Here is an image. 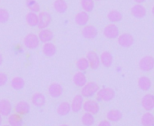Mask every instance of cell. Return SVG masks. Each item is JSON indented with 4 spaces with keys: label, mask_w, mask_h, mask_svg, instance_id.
<instances>
[{
    "label": "cell",
    "mask_w": 154,
    "mask_h": 126,
    "mask_svg": "<svg viewBox=\"0 0 154 126\" xmlns=\"http://www.w3.org/2000/svg\"><path fill=\"white\" fill-rule=\"evenodd\" d=\"M38 37H39L40 42H42V43H44V44L49 43V42H51V41L53 40V38H54V33H53L50 29H48V28L43 29V30H41V31L39 32Z\"/></svg>",
    "instance_id": "7402d4cb"
},
{
    "label": "cell",
    "mask_w": 154,
    "mask_h": 126,
    "mask_svg": "<svg viewBox=\"0 0 154 126\" xmlns=\"http://www.w3.org/2000/svg\"><path fill=\"white\" fill-rule=\"evenodd\" d=\"M39 43H40V40H39L38 35H36L35 34H33V33L26 35L24 38L25 46L31 50L36 49L39 46Z\"/></svg>",
    "instance_id": "277c9868"
},
{
    "label": "cell",
    "mask_w": 154,
    "mask_h": 126,
    "mask_svg": "<svg viewBox=\"0 0 154 126\" xmlns=\"http://www.w3.org/2000/svg\"><path fill=\"white\" fill-rule=\"evenodd\" d=\"M9 12L5 8H0V24H6L9 20Z\"/></svg>",
    "instance_id": "d590c367"
},
{
    "label": "cell",
    "mask_w": 154,
    "mask_h": 126,
    "mask_svg": "<svg viewBox=\"0 0 154 126\" xmlns=\"http://www.w3.org/2000/svg\"><path fill=\"white\" fill-rule=\"evenodd\" d=\"M151 12H152V14H153V16H154V6H153V8H152V10H151Z\"/></svg>",
    "instance_id": "b9f144b4"
},
{
    "label": "cell",
    "mask_w": 154,
    "mask_h": 126,
    "mask_svg": "<svg viewBox=\"0 0 154 126\" xmlns=\"http://www.w3.org/2000/svg\"><path fill=\"white\" fill-rule=\"evenodd\" d=\"M12 112V104L7 99L0 100V114L2 116H9Z\"/></svg>",
    "instance_id": "9a60e30c"
},
{
    "label": "cell",
    "mask_w": 154,
    "mask_h": 126,
    "mask_svg": "<svg viewBox=\"0 0 154 126\" xmlns=\"http://www.w3.org/2000/svg\"><path fill=\"white\" fill-rule=\"evenodd\" d=\"M82 35L85 38V39H94L97 35H98V29L92 25H87L85 26L83 30H82Z\"/></svg>",
    "instance_id": "7c38bea8"
},
{
    "label": "cell",
    "mask_w": 154,
    "mask_h": 126,
    "mask_svg": "<svg viewBox=\"0 0 154 126\" xmlns=\"http://www.w3.org/2000/svg\"><path fill=\"white\" fill-rule=\"evenodd\" d=\"M46 103L45 96L42 93H35L32 96V103L36 107H43Z\"/></svg>",
    "instance_id": "cb8c5ba5"
},
{
    "label": "cell",
    "mask_w": 154,
    "mask_h": 126,
    "mask_svg": "<svg viewBox=\"0 0 154 126\" xmlns=\"http://www.w3.org/2000/svg\"><path fill=\"white\" fill-rule=\"evenodd\" d=\"M81 6L84 11L90 13L94 10V0H81Z\"/></svg>",
    "instance_id": "e575fe53"
},
{
    "label": "cell",
    "mask_w": 154,
    "mask_h": 126,
    "mask_svg": "<svg viewBox=\"0 0 154 126\" xmlns=\"http://www.w3.org/2000/svg\"><path fill=\"white\" fill-rule=\"evenodd\" d=\"M76 67L78 69L80 72H85L86 71L89 67H90V65H89V61L86 57H81L77 60L76 62Z\"/></svg>",
    "instance_id": "4dcf8cb0"
},
{
    "label": "cell",
    "mask_w": 154,
    "mask_h": 126,
    "mask_svg": "<svg viewBox=\"0 0 154 126\" xmlns=\"http://www.w3.org/2000/svg\"><path fill=\"white\" fill-rule=\"evenodd\" d=\"M139 68L142 72H149L154 69V57L150 55L143 56L139 62Z\"/></svg>",
    "instance_id": "3957f363"
},
{
    "label": "cell",
    "mask_w": 154,
    "mask_h": 126,
    "mask_svg": "<svg viewBox=\"0 0 154 126\" xmlns=\"http://www.w3.org/2000/svg\"><path fill=\"white\" fill-rule=\"evenodd\" d=\"M84 96L80 94H76L71 103V108H72V112L77 113L79 112L83 107H84V103H85V100H84Z\"/></svg>",
    "instance_id": "8fae6325"
},
{
    "label": "cell",
    "mask_w": 154,
    "mask_h": 126,
    "mask_svg": "<svg viewBox=\"0 0 154 126\" xmlns=\"http://www.w3.org/2000/svg\"><path fill=\"white\" fill-rule=\"evenodd\" d=\"M100 59H101V64L104 67H111L112 66L113 56L111 52H109V51L103 52L100 55Z\"/></svg>",
    "instance_id": "e0dca14e"
},
{
    "label": "cell",
    "mask_w": 154,
    "mask_h": 126,
    "mask_svg": "<svg viewBox=\"0 0 154 126\" xmlns=\"http://www.w3.org/2000/svg\"><path fill=\"white\" fill-rule=\"evenodd\" d=\"M26 5L30 12L38 13L40 12V5L36 0H26Z\"/></svg>",
    "instance_id": "836d02e7"
},
{
    "label": "cell",
    "mask_w": 154,
    "mask_h": 126,
    "mask_svg": "<svg viewBox=\"0 0 154 126\" xmlns=\"http://www.w3.org/2000/svg\"><path fill=\"white\" fill-rule=\"evenodd\" d=\"M60 126H69L68 124H61Z\"/></svg>",
    "instance_id": "7bdbcfd3"
},
{
    "label": "cell",
    "mask_w": 154,
    "mask_h": 126,
    "mask_svg": "<svg viewBox=\"0 0 154 126\" xmlns=\"http://www.w3.org/2000/svg\"><path fill=\"white\" fill-rule=\"evenodd\" d=\"M38 17H39V21H38V28L43 30V29H46L51 22H52V17L48 12L45 11H42L38 14Z\"/></svg>",
    "instance_id": "52a82bcc"
},
{
    "label": "cell",
    "mask_w": 154,
    "mask_h": 126,
    "mask_svg": "<svg viewBox=\"0 0 154 126\" xmlns=\"http://www.w3.org/2000/svg\"><path fill=\"white\" fill-rule=\"evenodd\" d=\"M15 110L19 115H26L30 112V104L26 101H20L16 104Z\"/></svg>",
    "instance_id": "ac0fdd59"
},
{
    "label": "cell",
    "mask_w": 154,
    "mask_h": 126,
    "mask_svg": "<svg viewBox=\"0 0 154 126\" xmlns=\"http://www.w3.org/2000/svg\"><path fill=\"white\" fill-rule=\"evenodd\" d=\"M8 75L5 73H0V87L4 86L8 83Z\"/></svg>",
    "instance_id": "8d00e7d4"
},
{
    "label": "cell",
    "mask_w": 154,
    "mask_h": 126,
    "mask_svg": "<svg viewBox=\"0 0 154 126\" xmlns=\"http://www.w3.org/2000/svg\"><path fill=\"white\" fill-rule=\"evenodd\" d=\"M54 8L59 14H63L68 8V5L65 0H55L54 3Z\"/></svg>",
    "instance_id": "83f0119b"
},
{
    "label": "cell",
    "mask_w": 154,
    "mask_h": 126,
    "mask_svg": "<svg viewBox=\"0 0 154 126\" xmlns=\"http://www.w3.org/2000/svg\"><path fill=\"white\" fill-rule=\"evenodd\" d=\"M72 82L73 85L77 87H81L83 88L88 82H87V78L85 75L84 72H77L74 74L73 77H72Z\"/></svg>",
    "instance_id": "5bb4252c"
},
{
    "label": "cell",
    "mask_w": 154,
    "mask_h": 126,
    "mask_svg": "<svg viewBox=\"0 0 154 126\" xmlns=\"http://www.w3.org/2000/svg\"><path fill=\"white\" fill-rule=\"evenodd\" d=\"M107 17L109 19L110 22H112V24L114 23H118L120 21H122V14L118 11V10H111L108 15H107Z\"/></svg>",
    "instance_id": "1f68e13d"
},
{
    "label": "cell",
    "mask_w": 154,
    "mask_h": 126,
    "mask_svg": "<svg viewBox=\"0 0 154 126\" xmlns=\"http://www.w3.org/2000/svg\"><path fill=\"white\" fill-rule=\"evenodd\" d=\"M2 121H3V119H2V115L0 114V125L2 124Z\"/></svg>",
    "instance_id": "60d3db41"
},
{
    "label": "cell",
    "mask_w": 154,
    "mask_h": 126,
    "mask_svg": "<svg viewBox=\"0 0 154 126\" xmlns=\"http://www.w3.org/2000/svg\"><path fill=\"white\" fill-rule=\"evenodd\" d=\"M83 109L85 112H89L95 115L100 112V105L97 101L93 99H87L86 101H85Z\"/></svg>",
    "instance_id": "5b68a950"
},
{
    "label": "cell",
    "mask_w": 154,
    "mask_h": 126,
    "mask_svg": "<svg viewBox=\"0 0 154 126\" xmlns=\"http://www.w3.org/2000/svg\"><path fill=\"white\" fill-rule=\"evenodd\" d=\"M4 126H10V125H9V124H8V125H4Z\"/></svg>",
    "instance_id": "ee69618b"
},
{
    "label": "cell",
    "mask_w": 154,
    "mask_h": 126,
    "mask_svg": "<svg viewBox=\"0 0 154 126\" xmlns=\"http://www.w3.org/2000/svg\"><path fill=\"white\" fill-rule=\"evenodd\" d=\"M97 126H112V122L110 121H108L107 119L106 120H103L101 121Z\"/></svg>",
    "instance_id": "74e56055"
},
{
    "label": "cell",
    "mask_w": 154,
    "mask_h": 126,
    "mask_svg": "<svg viewBox=\"0 0 154 126\" xmlns=\"http://www.w3.org/2000/svg\"><path fill=\"white\" fill-rule=\"evenodd\" d=\"M8 124L10 126H23V124H24L23 118L21 117V115H19L17 113L10 114L8 116Z\"/></svg>",
    "instance_id": "4316f807"
},
{
    "label": "cell",
    "mask_w": 154,
    "mask_h": 126,
    "mask_svg": "<svg viewBox=\"0 0 154 126\" xmlns=\"http://www.w3.org/2000/svg\"><path fill=\"white\" fill-rule=\"evenodd\" d=\"M138 86L141 91L147 92L151 87V80L148 76H140L138 79Z\"/></svg>",
    "instance_id": "603a6c76"
},
{
    "label": "cell",
    "mask_w": 154,
    "mask_h": 126,
    "mask_svg": "<svg viewBox=\"0 0 154 126\" xmlns=\"http://www.w3.org/2000/svg\"><path fill=\"white\" fill-rule=\"evenodd\" d=\"M94 1H100V0H94Z\"/></svg>",
    "instance_id": "f6af8a7d"
},
{
    "label": "cell",
    "mask_w": 154,
    "mask_h": 126,
    "mask_svg": "<svg viewBox=\"0 0 154 126\" xmlns=\"http://www.w3.org/2000/svg\"><path fill=\"white\" fill-rule=\"evenodd\" d=\"M140 123L142 126H154V115L150 112H146L140 118Z\"/></svg>",
    "instance_id": "d4e9b609"
},
{
    "label": "cell",
    "mask_w": 154,
    "mask_h": 126,
    "mask_svg": "<svg viewBox=\"0 0 154 126\" xmlns=\"http://www.w3.org/2000/svg\"><path fill=\"white\" fill-rule=\"evenodd\" d=\"M63 93V88L59 83H52L48 86V94L53 98H59Z\"/></svg>",
    "instance_id": "4fadbf2b"
},
{
    "label": "cell",
    "mask_w": 154,
    "mask_h": 126,
    "mask_svg": "<svg viewBox=\"0 0 154 126\" xmlns=\"http://www.w3.org/2000/svg\"><path fill=\"white\" fill-rule=\"evenodd\" d=\"M81 121L85 126H93L95 121L94 115L89 112H85L81 117Z\"/></svg>",
    "instance_id": "d6a6232c"
},
{
    "label": "cell",
    "mask_w": 154,
    "mask_h": 126,
    "mask_svg": "<svg viewBox=\"0 0 154 126\" xmlns=\"http://www.w3.org/2000/svg\"><path fill=\"white\" fill-rule=\"evenodd\" d=\"M3 64V55L0 54V66Z\"/></svg>",
    "instance_id": "ab89813d"
},
{
    "label": "cell",
    "mask_w": 154,
    "mask_h": 126,
    "mask_svg": "<svg viewBox=\"0 0 154 126\" xmlns=\"http://www.w3.org/2000/svg\"><path fill=\"white\" fill-rule=\"evenodd\" d=\"M106 119L111 122H117L122 119V112L118 109H112L107 112Z\"/></svg>",
    "instance_id": "d6986e66"
},
{
    "label": "cell",
    "mask_w": 154,
    "mask_h": 126,
    "mask_svg": "<svg viewBox=\"0 0 154 126\" xmlns=\"http://www.w3.org/2000/svg\"><path fill=\"white\" fill-rule=\"evenodd\" d=\"M133 1L137 4H140V3H143L145 0H133Z\"/></svg>",
    "instance_id": "f35d334b"
},
{
    "label": "cell",
    "mask_w": 154,
    "mask_h": 126,
    "mask_svg": "<svg viewBox=\"0 0 154 126\" xmlns=\"http://www.w3.org/2000/svg\"><path fill=\"white\" fill-rule=\"evenodd\" d=\"M89 19H90L89 14L85 11H81L79 13H77L75 17H74V21H75L76 25L82 26H87Z\"/></svg>",
    "instance_id": "2e32d148"
},
{
    "label": "cell",
    "mask_w": 154,
    "mask_h": 126,
    "mask_svg": "<svg viewBox=\"0 0 154 126\" xmlns=\"http://www.w3.org/2000/svg\"><path fill=\"white\" fill-rule=\"evenodd\" d=\"M26 23L32 26V27H35V26H38V21H39V17H38V15L36 13H34V12H29L26 14Z\"/></svg>",
    "instance_id": "f1b7e54d"
},
{
    "label": "cell",
    "mask_w": 154,
    "mask_h": 126,
    "mask_svg": "<svg viewBox=\"0 0 154 126\" xmlns=\"http://www.w3.org/2000/svg\"><path fill=\"white\" fill-rule=\"evenodd\" d=\"M25 85H26V82L20 76H16L11 81V86H12V88L15 89V90H17V91L22 90L25 87Z\"/></svg>",
    "instance_id": "f546056e"
},
{
    "label": "cell",
    "mask_w": 154,
    "mask_h": 126,
    "mask_svg": "<svg viewBox=\"0 0 154 126\" xmlns=\"http://www.w3.org/2000/svg\"><path fill=\"white\" fill-rule=\"evenodd\" d=\"M103 35L108 39L118 38L119 35H120L118 26L116 25H114V24H111V25L106 26L104 27V29H103Z\"/></svg>",
    "instance_id": "30bf717a"
},
{
    "label": "cell",
    "mask_w": 154,
    "mask_h": 126,
    "mask_svg": "<svg viewBox=\"0 0 154 126\" xmlns=\"http://www.w3.org/2000/svg\"><path fill=\"white\" fill-rule=\"evenodd\" d=\"M117 42H118L120 46L124 47V48H128L133 45L134 37L130 33H123V34L119 35V37L117 38Z\"/></svg>",
    "instance_id": "8992f818"
},
{
    "label": "cell",
    "mask_w": 154,
    "mask_h": 126,
    "mask_svg": "<svg viewBox=\"0 0 154 126\" xmlns=\"http://www.w3.org/2000/svg\"><path fill=\"white\" fill-rule=\"evenodd\" d=\"M97 102H111L115 97V91L110 87H103L97 93Z\"/></svg>",
    "instance_id": "7a4b0ae2"
},
{
    "label": "cell",
    "mask_w": 154,
    "mask_h": 126,
    "mask_svg": "<svg viewBox=\"0 0 154 126\" xmlns=\"http://www.w3.org/2000/svg\"><path fill=\"white\" fill-rule=\"evenodd\" d=\"M70 112H72V108L71 103L68 102H61L56 108V112L60 116H66L70 113Z\"/></svg>",
    "instance_id": "44dd1931"
},
{
    "label": "cell",
    "mask_w": 154,
    "mask_h": 126,
    "mask_svg": "<svg viewBox=\"0 0 154 126\" xmlns=\"http://www.w3.org/2000/svg\"><path fill=\"white\" fill-rule=\"evenodd\" d=\"M86 58L89 61L90 68H92L93 70H96L99 68L101 65V59H100V55L96 52L89 51L86 54Z\"/></svg>",
    "instance_id": "ba28073f"
},
{
    "label": "cell",
    "mask_w": 154,
    "mask_h": 126,
    "mask_svg": "<svg viewBox=\"0 0 154 126\" xmlns=\"http://www.w3.org/2000/svg\"><path fill=\"white\" fill-rule=\"evenodd\" d=\"M100 90V87L97 83L95 82H88L81 90V94L87 99H90L91 97H94L95 94H97L98 91Z\"/></svg>",
    "instance_id": "6da1fadb"
},
{
    "label": "cell",
    "mask_w": 154,
    "mask_h": 126,
    "mask_svg": "<svg viewBox=\"0 0 154 126\" xmlns=\"http://www.w3.org/2000/svg\"><path fill=\"white\" fill-rule=\"evenodd\" d=\"M140 104L146 112H150L154 109V94H146L142 96Z\"/></svg>",
    "instance_id": "9c48e42d"
},
{
    "label": "cell",
    "mask_w": 154,
    "mask_h": 126,
    "mask_svg": "<svg viewBox=\"0 0 154 126\" xmlns=\"http://www.w3.org/2000/svg\"><path fill=\"white\" fill-rule=\"evenodd\" d=\"M56 46L55 45H54L52 42H49V43H45L44 44V46H43V53L45 56H48V57H52L54 56L55 54H56Z\"/></svg>",
    "instance_id": "484cf974"
},
{
    "label": "cell",
    "mask_w": 154,
    "mask_h": 126,
    "mask_svg": "<svg viewBox=\"0 0 154 126\" xmlns=\"http://www.w3.org/2000/svg\"><path fill=\"white\" fill-rule=\"evenodd\" d=\"M131 15H132L134 17L140 19V18H143V17L146 16L147 11H146V8H145L142 5H140V4H136L135 6H133V7L131 8Z\"/></svg>",
    "instance_id": "ffe728a7"
}]
</instances>
